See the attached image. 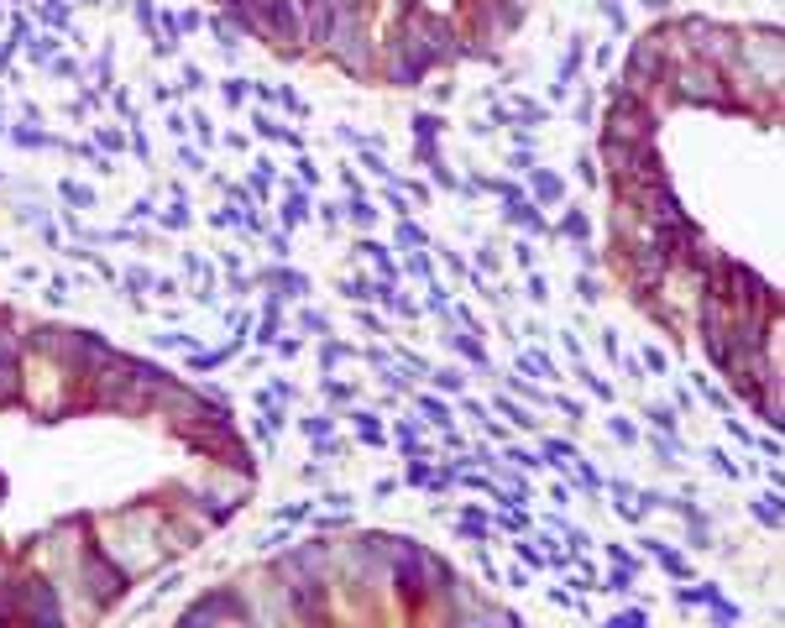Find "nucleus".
I'll return each mask as SVG.
<instances>
[{
    "instance_id": "nucleus-13",
    "label": "nucleus",
    "mask_w": 785,
    "mask_h": 628,
    "mask_svg": "<svg viewBox=\"0 0 785 628\" xmlns=\"http://www.w3.org/2000/svg\"><path fill=\"white\" fill-rule=\"evenodd\" d=\"M440 126H445L440 115H414V142H435V137H440Z\"/></svg>"
},
{
    "instance_id": "nucleus-8",
    "label": "nucleus",
    "mask_w": 785,
    "mask_h": 628,
    "mask_svg": "<svg viewBox=\"0 0 785 628\" xmlns=\"http://www.w3.org/2000/svg\"><path fill=\"white\" fill-rule=\"evenodd\" d=\"M178 623H246V612H241V597H236V586H225V592L199 597L194 607H183Z\"/></svg>"
},
{
    "instance_id": "nucleus-24",
    "label": "nucleus",
    "mask_w": 785,
    "mask_h": 628,
    "mask_svg": "<svg viewBox=\"0 0 785 628\" xmlns=\"http://www.w3.org/2000/svg\"><path fill=\"white\" fill-rule=\"evenodd\" d=\"M435 377H440V387H445V393H456V387L466 382V377H461V372H435Z\"/></svg>"
},
{
    "instance_id": "nucleus-4",
    "label": "nucleus",
    "mask_w": 785,
    "mask_h": 628,
    "mask_svg": "<svg viewBox=\"0 0 785 628\" xmlns=\"http://www.w3.org/2000/svg\"><path fill=\"white\" fill-rule=\"evenodd\" d=\"M655 131H660V105L644 95H629V89H613L602 137L607 142H655Z\"/></svg>"
},
{
    "instance_id": "nucleus-20",
    "label": "nucleus",
    "mask_w": 785,
    "mask_h": 628,
    "mask_svg": "<svg viewBox=\"0 0 785 628\" xmlns=\"http://www.w3.org/2000/svg\"><path fill=\"white\" fill-rule=\"evenodd\" d=\"M26 52H32V58H47V52H52V37H26Z\"/></svg>"
},
{
    "instance_id": "nucleus-2",
    "label": "nucleus",
    "mask_w": 785,
    "mask_h": 628,
    "mask_svg": "<svg viewBox=\"0 0 785 628\" xmlns=\"http://www.w3.org/2000/svg\"><path fill=\"white\" fill-rule=\"evenodd\" d=\"M325 52L340 63L345 74H356V79L377 74V42H372L367 6H345V0H336V16H330V32H325Z\"/></svg>"
},
{
    "instance_id": "nucleus-27",
    "label": "nucleus",
    "mask_w": 785,
    "mask_h": 628,
    "mask_svg": "<svg viewBox=\"0 0 785 628\" xmlns=\"http://www.w3.org/2000/svg\"><path fill=\"white\" fill-rule=\"evenodd\" d=\"M393 6H398V11H414V6H419V0H393Z\"/></svg>"
},
{
    "instance_id": "nucleus-25",
    "label": "nucleus",
    "mask_w": 785,
    "mask_h": 628,
    "mask_svg": "<svg viewBox=\"0 0 785 628\" xmlns=\"http://www.w3.org/2000/svg\"><path fill=\"white\" fill-rule=\"evenodd\" d=\"M544 456L561 461V456H571V445H566V440H544Z\"/></svg>"
},
{
    "instance_id": "nucleus-26",
    "label": "nucleus",
    "mask_w": 785,
    "mask_h": 628,
    "mask_svg": "<svg viewBox=\"0 0 785 628\" xmlns=\"http://www.w3.org/2000/svg\"><path fill=\"white\" fill-rule=\"evenodd\" d=\"M277 100H283V105H288V110H294V115H304V100L294 95V89H283V95H277Z\"/></svg>"
},
{
    "instance_id": "nucleus-10",
    "label": "nucleus",
    "mask_w": 785,
    "mask_h": 628,
    "mask_svg": "<svg viewBox=\"0 0 785 628\" xmlns=\"http://www.w3.org/2000/svg\"><path fill=\"white\" fill-rule=\"evenodd\" d=\"M299 220H309V194H304V189H288V199H283V225H299Z\"/></svg>"
},
{
    "instance_id": "nucleus-11",
    "label": "nucleus",
    "mask_w": 785,
    "mask_h": 628,
    "mask_svg": "<svg viewBox=\"0 0 785 628\" xmlns=\"http://www.w3.org/2000/svg\"><path fill=\"white\" fill-rule=\"evenodd\" d=\"M561 236H576V241H587V236H592V220L581 215V210H566V220H561Z\"/></svg>"
},
{
    "instance_id": "nucleus-14",
    "label": "nucleus",
    "mask_w": 785,
    "mask_h": 628,
    "mask_svg": "<svg viewBox=\"0 0 785 628\" xmlns=\"http://www.w3.org/2000/svg\"><path fill=\"white\" fill-rule=\"evenodd\" d=\"M450 346H456V351H461V356H471V362H476V367H482V362H487V356H482V346H476L471 336H450Z\"/></svg>"
},
{
    "instance_id": "nucleus-5",
    "label": "nucleus",
    "mask_w": 785,
    "mask_h": 628,
    "mask_svg": "<svg viewBox=\"0 0 785 628\" xmlns=\"http://www.w3.org/2000/svg\"><path fill=\"white\" fill-rule=\"evenodd\" d=\"M16 603H21V623H63L69 618L58 603V586L42 571H21L16 576Z\"/></svg>"
},
{
    "instance_id": "nucleus-23",
    "label": "nucleus",
    "mask_w": 785,
    "mask_h": 628,
    "mask_svg": "<svg viewBox=\"0 0 785 628\" xmlns=\"http://www.w3.org/2000/svg\"><path fill=\"white\" fill-rule=\"evenodd\" d=\"M225 100H231V105L246 100V84H241V79H231V84H225Z\"/></svg>"
},
{
    "instance_id": "nucleus-9",
    "label": "nucleus",
    "mask_w": 785,
    "mask_h": 628,
    "mask_svg": "<svg viewBox=\"0 0 785 628\" xmlns=\"http://www.w3.org/2000/svg\"><path fill=\"white\" fill-rule=\"evenodd\" d=\"M299 16H304V42H319V47H325L330 16H336V0H299Z\"/></svg>"
},
{
    "instance_id": "nucleus-12",
    "label": "nucleus",
    "mask_w": 785,
    "mask_h": 628,
    "mask_svg": "<svg viewBox=\"0 0 785 628\" xmlns=\"http://www.w3.org/2000/svg\"><path fill=\"white\" fill-rule=\"evenodd\" d=\"M534 194H539V199H550V205H555V199L566 194V183L555 178V173H534Z\"/></svg>"
},
{
    "instance_id": "nucleus-22",
    "label": "nucleus",
    "mask_w": 785,
    "mask_h": 628,
    "mask_svg": "<svg viewBox=\"0 0 785 628\" xmlns=\"http://www.w3.org/2000/svg\"><path fill=\"white\" fill-rule=\"evenodd\" d=\"M42 21L47 26H69V11H63V6H42Z\"/></svg>"
},
{
    "instance_id": "nucleus-1",
    "label": "nucleus",
    "mask_w": 785,
    "mask_h": 628,
    "mask_svg": "<svg viewBox=\"0 0 785 628\" xmlns=\"http://www.w3.org/2000/svg\"><path fill=\"white\" fill-rule=\"evenodd\" d=\"M100 550L110 555L131 581H137L147 566H157V560H163V524H157L152 513H142V508H131V513H115L110 524H105Z\"/></svg>"
},
{
    "instance_id": "nucleus-18",
    "label": "nucleus",
    "mask_w": 785,
    "mask_h": 628,
    "mask_svg": "<svg viewBox=\"0 0 785 628\" xmlns=\"http://www.w3.org/2000/svg\"><path fill=\"white\" fill-rule=\"evenodd\" d=\"M419 409H424V413H430V419H435V424H445V404H440V398H430V393H424V398H419Z\"/></svg>"
},
{
    "instance_id": "nucleus-16",
    "label": "nucleus",
    "mask_w": 785,
    "mask_h": 628,
    "mask_svg": "<svg viewBox=\"0 0 785 628\" xmlns=\"http://www.w3.org/2000/svg\"><path fill=\"white\" fill-rule=\"evenodd\" d=\"M351 220H356V225H372V220H377V210H372L367 199H351Z\"/></svg>"
},
{
    "instance_id": "nucleus-3",
    "label": "nucleus",
    "mask_w": 785,
    "mask_h": 628,
    "mask_svg": "<svg viewBox=\"0 0 785 628\" xmlns=\"http://www.w3.org/2000/svg\"><path fill=\"white\" fill-rule=\"evenodd\" d=\"M74 576H79V597H84L89 612H105L110 603H121L126 586H131V576L100 550V544H95V550H79V555H74Z\"/></svg>"
},
{
    "instance_id": "nucleus-6",
    "label": "nucleus",
    "mask_w": 785,
    "mask_h": 628,
    "mask_svg": "<svg viewBox=\"0 0 785 628\" xmlns=\"http://www.w3.org/2000/svg\"><path fill=\"white\" fill-rule=\"evenodd\" d=\"M277 560H283L288 571H299V576L319 581V586L336 581V544H330V539H309V544H299V550H288Z\"/></svg>"
},
{
    "instance_id": "nucleus-21",
    "label": "nucleus",
    "mask_w": 785,
    "mask_h": 628,
    "mask_svg": "<svg viewBox=\"0 0 785 628\" xmlns=\"http://www.w3.org/2000/svg\"><path fill=\"white\" fill-rule=\"evenodd\" d=\"M775 503H780V498H764V503H760V518H764V524H769V529H775V524H780V508H775Z\"/></svg>"
},
{
    "instance_id": "nucleus-17",
    "label": "nucleus",
    "mask_w": 785,
    "mask_h": 628,
    "mask_svg": "<svg viewBox=\"0 0 785 628\" xmlns=\"http://www.w3.org/2000/svg\"><path fill=\"white\" fill-rule=\"evenodd\" d=\"M356 430H362V440H382V424L372 413H356Z\"/></svg>"
},
{
    "instance_id": "nucleus-19",
    "label": "nucleus",
    "mask_w": 785,
    "mask_h": 628,
    "mask_svg": "<svg viewBox=\"0 0 785 628\" xmlns=\"http://www.w3.org/2000/svg\"><path fill=\"white\" fill-rule=\"evenodd\" d=\"M63 199H69V205H84V210H89V199H95V194H89V189H79V183H63Z\"/></svg>"
},
{
    "instance_id": "nucleus-7",
    "label": "nucleus",
    "mask_w": 785,
    "mask_h": 628,
    "mask_svg": "<svg viewBox=\"0 0 785 628\" xmlns=\"http://www.w3.org/2000/svg\"><path fill=\"white\" fill-rule=\"evenodd\" d=\"M697 241H701V231H697V225H691V220H670V225H649V246H655L660 257H665V267H670V273H675V267L686 262V251L697 246Z\"/></svg>"
},
{
    "instance_id": "nucleus-15",
    "label": "nucleus",
    "mask_w": 785,
    "mask_h": 628,
    "mask_svg": "<svg viewBox=\"0 0 785 628\" xmlns=\"http://www.w3.org/2000/svg\"><path fill=\"white\" fill-rule=\"evenodd\" d=\"M398 241H403V246H424V231L414 220H403V225H398Z\"/></svg>"
}]
</instances>
